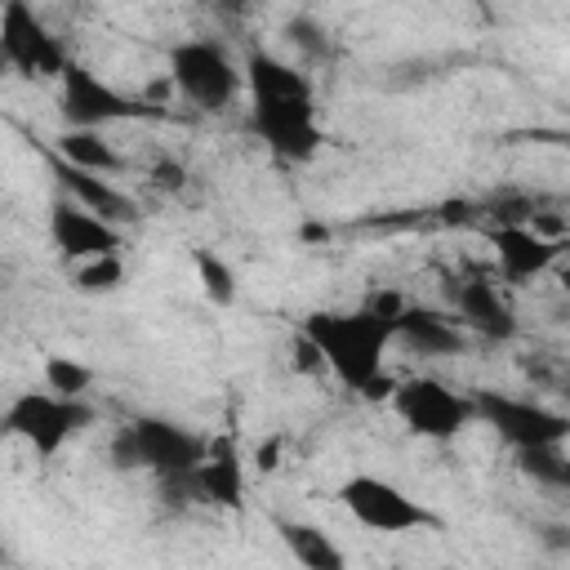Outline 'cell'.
Instances as JSON below:
<instances>
[{
  "label": "cell",
  "instance_id": "6da1fadb",
  "mask_svg": "<svg viewBox=\"0 0 570 570\" xmlns=\"http://www.w3.org/2000/svg\"><path fill=\"white\" fill-rule=\"evenodd\" d=\"M401 294H374L361 307H316L303 316L298 334L303 347L347 387L361 396L387 392V347L396 343Z\"/></svg>",
  "mask_w": 570,
  "mask_h": 570
},
{
  "label": "cell",
  "instance_id": "7a4b0ae2",
  "mask_svg": "<svg viewBox=\"0 0 570 570\" xmlns=\"http://www.w3.org/2000/svg\"><path fill=\"white\" fill-rule=\"evenodd\" d=\"M245 98H249V134L289 165H303L321 151V107H316V89L307 80V71H298L294 62L254 49L245 58Z\"/></svg>",
  "mask_w": 570,
  "mask_h": 570
},
{
  "label": "cell",
  "instance_id": "3957f363",
  "mask_svg": "<svg viewBox=\"0 0 570 570\" xmlns=\"http://www.w3.org/2000/svg\"><path fill=\"white\" fill-rule=\"evenodd\" d=\"M209 454V441L174 419L160 414H138L120 436H116V459L120 468H142L160 485H183L187 472Z\"/></svg>",
  "mask_w": 570,
  "mask_h": 570
},
{
  "label": "cell",
  "instance_id": "277c9868",
  "mask_svg": "<svg viewBox=\"0 0 570 570\" xmlns=\"http://www.w3.org/2000/svg\"><path fill=\"white\" fill-rule=\"evenodd\" d=\"M89 423H94V410L85 405V396H62L45 383L31 392H18L4 405V432L22 441L36 459H58L67 441H76Z\"/></svg>",
  "mask_w": 570,
  "mask_h": 570
},
{
  "label": "cell",
  "instance_id": "5b68a950",
  "mask_svg": "<svg viewBox=\"0 0 570 570\" xmlns=\"http://www.w3.org/2000/svg\"><path fill=\"white\" fill-rule=\"evenodd\" d=\"M169 80L196 111H227L245 94V67L209 36L178 40L169 49Z\"/></svg>",
  "mask_w": 570,
  "mask_h": 570
},
{
  "label": "cell",
  "instance_id": "8992f818",
  "mask_svg": "<svg viewBox=\"0 0 570 570\" xmlns=\"http://www.w3.org/2000/svg\"><path fill=\"white\" fill-rule=\"evenodd\" d=\"M392 414L423 441H454L476 419V401L454 392L436 374H414L405 383H392Z\"/></svg>",
  "mask_w": 570,
  "mask_h": 570
},
{
  "label": "cell",
  "instance_id": "52a82bcc",
  "mask_svg": "<svg viewBox=\"0 0 570 570\" xmlns=\"http://www.w3.org/2000/svg\"><path fill=\"white\" fill-rule=\"evenodd\" d=\"M338 503L343 512L379 534H410V530H428L436 525V512L423 508L410 490H401L396 481H383L374 472H356L338 485Z\"/></svg>",
  "mask_w": 570,
  "mask_h": 570
},
{
  "label": "cell",
  "instance_id": "ba28073f",
  "mask_svg": "<svg viewBox=\"0 0 570 570\" xmlns=\"http://www.w3.org/2000/svg\"><path fill=\"white\" fill-rule=\"evenodd\" d=\"M472 401H476V419L490 423L499 432V441H508L517 454L570 441V414H561L543 401L508 396V392H476Z\"/></svg>",
  "mask_w": 570,
  "mask_h": 570
},
{
  "label": "cell",
  "instance_id": "9c48e42d",
  "mask_svg": "<svg viewBox=\"0 0 570 570\" xmlns=\"http://www.w3.org/2000/svg\"><path fill=\"white\" fill-rule=\"evenodd\" d=\"M0 53L27 80H58L71 62L67 45L31 9V0H4L0 9Z\"/></svg>",
  "mask_w": 570,
  "mask_h": 570
},
{
  "label": "cell",
  "instance_id": "30bf717a",
  "mask_svg": "<svg viewBox=\"0 0 570 570\" xmlns=\"http://www.w3.org/2000/svg\"><path fill=\"white\" fill-rule=\"evenodd\" d=\"M58 111H62V125L107 129V125L138 120L147 107L138 98H129L125 89H116L111 80H102L94 67H85V62L71 58L67 71L58 76Z\"/></svg>",
  "mask_w": 570,
  "mask_h": 570
},
{
  "label": "cell",
  "instance_id": "8fae6325",
  "mask_svg": "<svg viewBox=\"0 0 570 570\" xmlns=\"http://www.w3.org/2000/svg\"><path fill=\"white\" fill-rule=\"evenodd\" d=\"M49 240L67 263H89V258H111L125 249V227L85 209L71 196H58L49 205Z\"/></svg>",
  "mask_w": 570,
  "mask_h": 570
},
{
  "label": "cell",
  "instance_id": "7c38bea8",
  "mask_svg": "<svg viewBox=\"0 0 570 570\" xmlns=\"http://www.w3.org/2000/svg\"><path fill=\"white\" fill-rule=\"evenodd\" d=\"M490 249H494V263H499V276L508 285H525V281H539L548 272H557V263L566 258V245L557 236H543L525 223H503L490 232Z\"/></svg>",
  "mask_w": 570,
  "mask_h": 570
},
{
  "label": "cell",
  "instance_id": "4fadbf2b",
  "mask_svg": "<svg viewBox=\"0 0 570 570\" xmlns=\"http://www.w3.org/2000/svg\"><path fill=\"white\" fill-rule=\"evenodd\" d=\"M49 165H53V178H58L62 196L80 200L85 209H94V214H102V218H111V223H120V227H129V223L138 218V200H134L111 174H94V169L67 165L62 156H53Z\"/></svg>",
  "mask_w": 570,
  "mask_h": 570
},
{
  "label": "cell",
  "instance_id": "5bb4252c",
  "mask_svg": "<svg viewBox=\"0 0 570 570\" xmlns=\"http://www.w3.org/2000/svg\"><path fill=\"white\" fill-rule=\"evenodd\" d=\"M178 490H187L196 503L240 508V499H245V463L227 441H209V454L187 472V481Z\"/></svg>",
  "mask_w": 570,
  "mask_h": 570
},
{
  "label": "cell",
  "instance_id": "9a60e30c",
  "mask_svg": "<svg viewBox=\"0 0 570 570\" xmlns=\"http://www.w3.org/2000/svg\"><path fill=\"white\" fill-rule=\"evenodd\" d=\"M463 321L454 312H432V307H414L405 303L396 316V343H405L414 356H454L463 352Z\"/></svg>",
  "mask_w": 570,
  "mask_h": 570
},
{
  "label": "cell",
  "instance_id": "2e32d148",
  "mask_svg": "<svg viewBox=\"0 0 570 570\" xmlns=\"http://www.w3.org/2000/svg\"><path fill=\"white\" fill-rule=\"evenodd\" d=\"M454 316L463 321V330L485 334V338H512L517 334V312L499 294L494 281H463L454 289Z\"/></svg>",
  "mask_w": 570,
  "mask_h": 570
},
{
  "label": "cell",
  "instance_id": "e0dca14e",
  "mask_svg": "<svg viewBox=\"0 0 570 570\" xmlns=\"http://www.w3.org/2000/svg\"><path fill=\"white\" fill-rule=\"evenodd\" d=\"M53 156H62L67 165H80V169H94V174H125V156L102 138V129H80V125H62L53 134Z\"/></svg>",
  "mask_w": 570,
  "mask_h": 570
},
{
  "label": "cell",
  "instance_id": "ac0fdd59",
  "mask_svg": "<svg viewBox=\"0 0 570 570\" xmlns=\"http://www.w3.org/2000/svg\"><path fill=\"white\" fill-rule=\"evenodd\" d=\"M276 530H281V543L289 548V557L298 566H307V570H343L347 566V552L325 530H316L307 521H281Z\"/></svg>",
  "mask_w": 570,
  "mask_h": 570
},
{
  "label": "cell",
  "instance_id": "d6986e66",
  "mask_svg": "<svg viewBox=\"0 0 570 570\" xmlns=\"http://www.w3.org/2000/svg\"><path fill=\"white\" fill-rule=\"evenodd\" d=\"M191 267H196L200 294H205L214 307L236 303V276H232V267H227V263H223L214 249H196V254H191Z\"/></svg>",
  "mask_w": 570,
  "mask_h": 570
},
{
  "label": "cell",
  "instance_id": "ffe728a7",
  "mask_svg": "<svg viewBox=\"0 0 570 570\" xmlns=\"http://www.w3.org/2000/svg\"><path fill=\"white\" fill-rule=\"evenodd\" d=\"M40 383L45 387H53V392H62V396H85L89 392V383H94V370L85 365V361H76V356H45V365H40Z\"/></svg>",
  "mask_w": 570,
  "mask_h": 570
},
{
  "label": "cell",
  "instance_id": "44dd1931",
  "mask_svg": "<svg viewBox=\"0 0 570 570\" xmlns=\"http://www.w3.org/2000/svg\"><path fill=\"white\" fill-rule=\"evenodd\" d=\"M521 459V472L534 476L539 485H557V490H570V454L561 445H548V450H525L517 454Z\"/></svg>",
  "mask_w": 570,
  "mask_h": 570
},
{
  "label": "cell",
  "instance_id": "7402d4cb",
  "mask_svg": "<svg viewBox=\"0 0 570 570\" xmlns=\"http://www.w3.org/2000/svg\"><path fill=\"white\" fill-rule=\"evenodd\" d=\"M120 281H125V263H120V254L76 263V285H80L85 294H107V289H116Z\"/></svg>",
  "mask_w": 570,
  "mask_h": 570
},
{
  "label": "cell",
  "instance_id": "603a6c76",
  "mask_svg": "<svg viewBox=\"0 0 570 570\" xmlns=\"http://www.w3.org/2000/svg\"><path fill=\"white\" fill-rule=\"evenodd\" d=\"M557 281H561V294L570 298V263H557Z\"/></svg>",
  "mask_w": 570,
  "mask_h": 570
},
{
  "label": "cell",
  "instance_id": "cb8c5ba5",
  "mask_svg": "<svg viewBox=\"0 0 570 570\" xmlns=\"http://www.w3.org/2000/svg\"><path fill=\"white\" fill-rule=\"evenodd\" d=\"M566 401H570V383H566Z\"/></svg>",
  "mask_w": 570,
  "mask_h": 570
}]
</instances>
